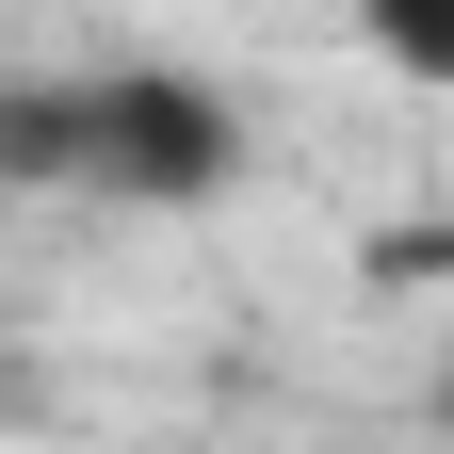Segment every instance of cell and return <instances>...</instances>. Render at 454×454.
Wrapping results in <instances>:
<instances>
[{"label":"cell","instance_id":"6da1fadb","mask_svg":"<svg viewBox=\"0 0 454 454\" xmlns=\"http://www.w3.org/2000/svg\"><path fill=\"white\" fill-rule=\"evenodd\" d=\"M244 179V114L195 66H66L0 82V195H98V211H211Z\"/></svg>","mask_w":454,"mask_h":454},{"label":"cell","instance_id":"7a4b0ae2","mask_svg":"<svg viewBox=\"0 0 454 454\" xmlns=\"http://www.w3.org/2000/svg\"><path fill=\"white\" fill-rule=\"evenodd\" d=\"M357 33H373L406 82H454V0H357Z\"/></svg>","mask_w":454,"mask_h":454}]
</instances>
